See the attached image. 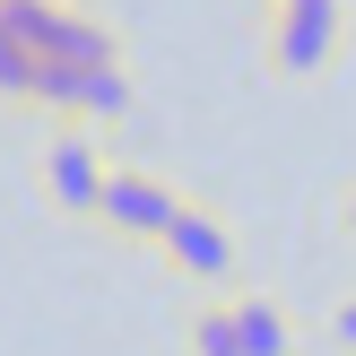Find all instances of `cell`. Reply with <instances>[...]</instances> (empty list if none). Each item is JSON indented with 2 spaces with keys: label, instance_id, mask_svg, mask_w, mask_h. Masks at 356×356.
Masks as SVG:
<instances>
[{
  "label": "cell",
  "instance_id": "obj_8",
  "mask_svg": "<svg viewBox=\"0 0 356 356\" xmlns=\"http://www.w3.org/2000/svg\"><path fill=\"white\" fill-rule=\"evenodd\" d=\"M122 113H131V79H122V61L79 70V122H122Z\"/></svg>",
  "mask_w": 356,
  "mask_h": 356
},
{
  "label": "cell",
  "instance_id": "obj_3",
  "mask_svg": "<svg viewBox=\"0 0 356 356\" xmlns=\"http://www.w3.org/2000/svg\"><path fill=\"white\" fill-rule=\"evenodd\" d=\"M165 261L191 278V287H226V278H235V235H226L209 209H191V200H183V218L165 226Z\"/></svg>",
  "mask_w": 356,
  "mask_h": 356
},
{
  "label": "cell",
  "instance_id": "obj_10",
  "mask_svg": "<svg viewBox=\"0 0 356 356\" xmlns=\"http://www.w3.org/2000/svg\"><path fill=\"white\" fill-rule=\"evenodd\" d=\"M191 356H243L235 348V305H209L200 322H191Z\"/></svg>",
  "mask_w": 356,
  "mask_h": 356
},
{
  "label": "cell",
  "instance_id": "obj_4",
  "mask_svg": "<svg viewBox=\"0 0 356 356\" xmlns=\"http://www.w3.org/2000/svg\"><path fill=\"white\" fill-rule=\"evenodd\" d=\"M104 156H96V139L87 131H61L44 148V191H52V209H70V218H96V200H104Z\"/></svg>",
  "mask_w": 356,
  "mask_h": 356
},
{
  "label": "cell",
  "instance_id": "obj_14",
  "mask_svg": "<svg viewBox=\"0 0 356 356\" xmlns=\"http://www.w3.org/2000/svg\"><path fill=\"white\" fill-rule=\"evenodd\" d=\"M270 9H287V0H270Z\"/></svg>",
  "mask_w": 356,
  "mask_h": 356
},
{
  "label": "cell",
  "instance_id": "obj_1",
  "mask_svg": "<svg viewBox=\"0 0 356 356\" xmlns=\"http://www.w3.org/2000/svg\"><path fill=\"white\" fill-rule=\"evenodd\" d=\"M183 218V191L156 183L139 165H113L104 174V200H96V226H113L122 243H165V226Z\"/></svg>",
  "mask_w": 356,
  "mask_h": 356
},
{
  "label": "cell",
  "instance_id": "obj_11",
  "mask_svg": "<svg viewBox=\"0 0 356 356\" xmlns=\"http://www.w3.org/2000/svg\"><path fill=\"white\" fill-rule=\"evenodd\" d=\"M35 104L79 113V70H70V61H35Z\"/></svg>",
  "mask_w": 356,
  "mask_h": 356
},
{
  "label": "cell",
  "instance_id": "obj_2",
  "mask_svg": "<svg viewBox=\"0 0 356 356\" xmlns=\"http://www.w3.org/2000/svg\"><path fill=\"white\" fill-rule=\"evenodd\" d=\"M330 52H339V0H287V9H270V61L287 79H313Z\"/></svg>",
  "mask_w": 356,
  "mask_h": 356
},
{
  "label": "cell",
  "instance_id": "obj_13",
  "mask_svg": "<svg viewBox=\"0 0 356 356\" xmlns=\"http://www.w3.org/2000/svg\"><path fill=\"white\" fill-rule=\"evenodd\" d=\"M348 235H356V191H348Z\"/></svg>",
  "mask_w": 356,
  "mask_h": 356
},
{
  "label": "cell",
  "instance_id": "obj_6",
  "mask_svg": "<svg viewBox=\"0 0 356 356\" xmlns=\"http://www.w3.org/2000/svg\"><path fill=\"white\" fill-rule=\"evenodd\" d=\"M61 17H70V0H0V26L17 35V44L44 61L52 52V35H61Z\"/></svg>",
  "mask_w": 356,
  "mask_h": 356
},
{
  "label": "cell",
  "instance_id": "obj_7",
  "mask_svg": "<svg viewBox=\"0 0 356 356\" xmlns=\"http://www.w3.org/2000/svg\"><path fill=\"white\" fill-rule=\"evenodd\" d=\"M44 61H70V70H104V61H113V35H104L96 17H79V9H70V17H61V35H52V52H44Z\"/></svg>",
  "mask_w": 356,
  "mask_h": 356
},
{
  "label": "cell",
  "instance_id": "obj_5",
  "mask_svg": "<svg viewBox=\"0 0 356 356\" xmlns=\"http://www.w3.org/2000/svg\"><path fill=\"white\" fill-rule=\"evenodd\" d=\"M235 348H243V356H287V348H296V330H287V313H278V305L235 296Z\"/></svg>",
  "mask_w": 356,
  "mask_h": 356
},
{
  "label": "cell",
  "instance_id": "obj_12",
  "mask_svg": "<svg viewBox=\"0 0 356 356\" xmlns=\"http://www.w3.org/2000/svg\"><path fill=\"white\" fill-rule=\"evenodd\" d=\"M330 339H339V348L356 356V296H348V305H339V313H330Z\"/></svg>",
  "mask_w": 356,
  "mask_h": 356
},
{
  "label": "cell",
  "instance_id": "obj_9",
  "mask_svg": "<svg viewBox=\"0 0 356 356\" xmlns=\"http://www.w3.org/2000/svg\"><path fill=\"white\" fill-rule=\"evenodd\" d=\"M0 96H17V104H35V52L17 44L9 26H0Z\"/></svg>",
  "mask_w": 356,
  "mask_h": 356
}]
</instances>
